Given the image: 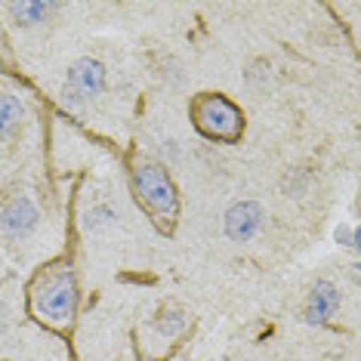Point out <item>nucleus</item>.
Here are the masks:
<instances>
[{
    "mask_svg": "<svg viewBox=\"0 0 361 361\" xmlns=\"http://www.w3.org/2000/svg\"><path fill=\"white\" fill-rule=\"evenodd\" d=\"M78 278L71 272V266H47L44 272L31 284V312L37 315V322L65 331L71 327L78 315Z\"/></svg>",
    "mask_w": 361,
    "mask_h": 361,
    "instance_id": "1",
    "label": "nucleus"
},
{
    "mask_svg": "<svg viewBox=\"0 0 361 361\" xmlns=\"http://www.w3.org/2000/svg\"><path fill=\"white\" fill-rule=\"evenodd\" d=\"M133 192L136 201L154 223L170 226L176 219L179 210V198H176V185L167 176V170L158 164H139L133 170Z\"/></svg>",
    "mask_w": 361,
    "mask_h": 361,
    "instance_id": "2",
    "label": "nucleus"
},
{
    "mask_svg": "<svg viewBox=\"0 0 361 361\" xmlns=\"http://www.w3.org/2000/svg\"><path fill=\"white\" fill-rule=\"evenodd\" d=\"M188 114H192L195 127L207 139H216V142H238L244 133L241 109L232 99H226L223 93H201L188 105Z\"/></svg>",
    "mask_w": 361,
    "mask_h": 361,
    "instance_id": "3",
    "label": "nucleus"
},
{
    "mask_svg": "<svg viewBox=\"0 0 361 361\" xmlns=\"http://www.w3.org/2000/svg\"><path fill=\"white\" fill-rule=\"evenodd\" d=\"M105 90V65L99 59H78L68 71V87H65V99L80 102L93 99Z\"/></svg>",
    "mask_w": 361,
    "mask_h": 361,
    "instance_id": "4",
    "label": "nucleus"
},
{
    "mask_svg": "<svg viewBox=\"0 0 361 361\" xmlns=\"http://www.w3.org/2000/svg\"><path fill=\"white\" fill-rule=\"evenodd\" d=\"M262 219H266V210L257 201H238L226 213V235L232 241H250L262 228Z\"/></svg>",
    "mask_w": 361,
    "mask_h": 361,
    "instance_id": "5",
    "label": "nucleus"
},
{
    "mask_svg": "<svg viewBox=\"0 0 361 361\" xmlns=\"http://www.w3.org/2000/svg\"><path fill=\"white\" fill-rule=\"evenodd\" d=\"M37 219H40V213H37V207H35V201L25 198V195H19V198H13V201L4 207L0 226H4L6 235L22 238V235H28L31 228L37 226Z\"/></svg>",
    "mask_w": 361,
    "mask_h": 361,
    "instance_id": "6",
    "label": "nucleus"
},
{
    "mask_svg": "<svg viewBox=\"0 0 361 361\" xmlns=\"http://www.w3.org/2000/svg\"><path fill=\"white\" fill-rule=\"evenodd\" d=\"M340 309V290L331 281H318L309 293V306H306V322L309 324H324L334 312Z\"/></svg>",
    "mask_w": 361,
    "mask_h": 361,
    "instance_id": "7",
    "label": "nucleus"
},
{
    "mask_svg": "<svg viewBox=\"0 0 361 361\" xmlns=\"http://www.w3.org/2000/svg\"><path fill=\"white\" fill-rule=\"evenodd\" d=\"M22 114H25V109H22V99L13 93H0V136H6L13 127H19Z\"/></svg>",
    "mask_w": 361,
    "mask_h": 361,
    "instance_id": "8",
    "label": "nucleus"
},
{
    "mask_svg": "<svg viewBox=\"0 0 361 361\" xmlns=\"http://www.w3.org/2000/svg\"><path fill=\"white\" fill-rule=\"evenodd\" d=\"M19 25H37V22H44V16L53 10V4H28V0H19V4H10L6 6Z\"/></svg>",
    "mask_w": 361,
    "mask_h": 361,
    "instance_id": "9",
    "label": "nucleus"
},
{
    "mask_svg": "<svg viewBox=\"0 0 361 361\" xmlns=\"http://www.w3.org/2000/svg\"><path fill=\"white\" fill-rule=\"evenodd\" d=\"M185 327V318H183V312L179 309H170V315L164 312L161 315V322H158V331L164 334V336H176L179 331Z\"/></svg>",
    "mask_w": 361,
    "mask_h": 361,
    "instance_id": "10",
    "label": "nucleus"
},
{
    "mask_svg": "<svg viewBox=\"0 0 361 361\" xmlns=\"http://www.w3.org/2000/svg\"><path fill=\"white\" fill-rule=\"evenodd\" d=\"M111 219H114V213L105 210V207L87 213V226H90V228H99V226H105V223H111Z\"/></svg>",
    "mask_w": 361,
    "mask_h": 361,
    "instance_id": "11",
    "label": "nucleus"
},
{
    "mask_svg": "<svg viewBox=\"0 0 361 361\" xmlns=\"http://www.w3.org/2000/svg\"><path fill=\"white\" fill-rule=\"evenodd\" d=\"M336 241L346 244V247H352V250H358V232H355V228H349V226L336 228Z\"/></svg>",
    "mask_w": 361,
    "mask_h": 361,
    "instance_id": "12",
    "label": "nucleus"
},
{
    "mask_svg": "<svg viewBox=\"0 0 361 361\" xmlns=\"http://www.w3.org/2000/svg\"><path fill=\"white\" fill-rule=\"evenodd\" d=\"M6 327V309H4V302H0V331Z\"/></svg>",
    "mask_w": 361,
    "mask_h": 361,
    "instance_id": "13",
    "label": "nucleus"
}]
</instances>
